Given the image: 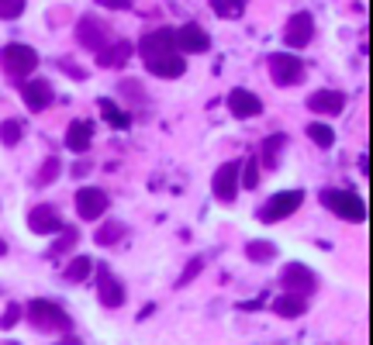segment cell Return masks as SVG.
<instances>
[{"label": "cell", "instance_id": "6da1fadb", "mask_svg": "<svg viewBox=\"0 0 373 345\" xmlns=\"http://www.w3.org/2000/svg\"><path fill=\"white\" fill-rule=\"evenodd\" d=\"M138 55L145 62V69L152 77L162 80H177L186 73V59L177 52V38H173V28H156L149 31L142 42H138Z\"/></svg>", "mask_w": 373, "mask_h": 345}, {"label": "cell", "instance_id": "7a4b0ae2", "mask_svg": "<svg viewBox=\"0 0 373 345\" xmlns=\"http://www.w3.org/2000/svg\"><path fill=\"white\" fill-rule=\"evenodd\" d=\"M28 311V321L38 328V332H45V335H69L73 332V321H69V315L59 307V304H52V300H31L25 307Z\"/></svg>", "mask_w": 373, "mask_h": 345}, {"label": "cell", "instance_id": "3957f363", "mask_svg": "<svg viewBox=\"0 0 373 345\" xmlns=\"http://www.w3.org/2000/svg\"><path fill=\"white\" fill-rule=\"evenodd\" d=\"M0 66H4V73L11 77V80H25L35 73V66H38V52L31 49V45H4L0 49Z\"/></svg>", "mask_w": 373, "mask_h": 345}, {"label": "cell", "instance_id": "277c9868", "mask_svg": "<svg viewBox=\"0 0 373 345\" xmlns=\"http://www.w3.org/2000/svg\"><path fill=\"white\" fill-rule=\"evenodd\" d=\"M321 204L346 221H367V204L352 190H321Z\"/></svg>", "mask_w": 373, "mask_h": 345}, {"label": "cell", "instance_id": "5b68a950", "mask_svg": "<svg viewBox=\"0 0 373 345\" xmlns=\"http://www.w3.org/2000/svg\"><path fill=\"white\" fill-rule=\"evenodd\" d=\"M301 204H304V190H280V193H273V197L267 200V208H260V211H256V217H260V221H267V225H273V221L291 217Z\"/></svg>", "mask_w": 373, "mask_h": 345}, {"label": "cell", "instance_id": "8992f818", "mask_svg": "<svg viewBox=\"0 0 373 345\" xmlns=\"http://www.w3.org/2000/svg\"><path fill=\"white\" fill-rule=\"evenodd\" d=\"M267 66H269V77H273L277 86H297V83L304 80V62L294 52H273Z\"/></svg>", "mask_w": 373, "mask_h": 345}, {"label": "cell", "instance_id": "52a82bcc", "mask_svg": "<svg viewBox=\"0 0 373 345\" xmlns=\"http://www.w3.org/2000/svg\"><path fill=\"white\" fill-rule=\"evenodd\" d=\"M280 283H284L287 290H294V293H304V297L318 290V276H315V273H311L304 263H287V266H284Z\"/></svg>", "mask_w": 373, "mask_h": 345}, {"label": "cell", "instance_id": "ba28073f", "mask_svg": "<svg viewBox=\"0 0 373 345\" xmlns=\"http://www.w3.org/2000/svg\"><path fill=\"white\" fill-rule=\"evenodd\" d=\"M173 38H177V52L184 55H201L211 49V35L201 25H184L180 31H173Z\"/></svg>", "mask_w": 373, "mask_h": 345}, {"label": "cell", "instance_id": "9c48e42d", "mask_svg": "<svg viewBox=\"0 0 373 345\" xmlns=\"http://www.w3.org/2000/svg\"><path fill=\"white\" fill-rule=\"evenodd\" d=\"M107 211V193L101 186H83L77 190V214H80L83 221H97V217H104Z\"/></svg>", "mask_w": 373, "mask_h": 345}, {"label": "cell", "instance_id": "30bf717a", "mask_svg": "<svg viewBox=\"0 0 373 345\" xmlns=\"http://www.w3.org/2000/svg\"><path fill=\"white\" fill-rule=\"evenodd\" d=\"M311 38H315V18L308 11H297L291 21H287V28H284V42L291 49H304Z\"/></svg>", "mask_w": 373, "mask_h": 345}, {"label": "cell", "instance_id": "8fae6325", "mask_svg": "<svg viewBox=\"0 0 373 345\" xmlns=\"http://www.w3.org/2000/svg\"><path fill=\"white\" fill-rule=\"evenodd\" d=\"M211 186H214V197H218V200L232 204L235 193H239V162H221L218 173H214Z\"/></svg>", "mask_w": 373, "mask_h": 345}, {"label": "cell", "instance_id": "7c38bea8", "mask_svg": "<svg viewBox=\"0 0 373 345\" xmlns=\"http://www.w3.org/2000/svg\"><path fill=\"white\" fill-rule=\"evenodd\" d=\"M77 38H80L83 49H90V52H97V49H104L107 42V25H101V18H83L80 25H77Z\"/></svg>", "mask_w": 373, "mask_h": 345}, {"label": "cell", "instance_id": "4fadbf2b", "mask_svg": "<svg viewBox=\"0 0 373 345\" xmlns=\"http://www.w3.org/2000/svg\"><path fill=\"white\" fill-rule=\"evenodd\" d=\"M132 52H135L132 42H107L104 49H97V66L101 69H121V66H128Z\"/></svg>", "mask_w": 373, "mask_h": 345}, {"label": "cell", "instance_id": "5bb4252c", "mask_svg": "<svg viewBox=\"0 0 373 345\" xmlns=\"http://www.w3.org/2000/svg\"><path fill=\"white\" fill-rule=\"evenodd\" d=\"M225 104H228V111H232L239 121H242V118H256V114H263V101H260L252 90H239V86L228 94V101H225Z\"/></svg>", "mask_w": 373, "mask_h": 345}, {"label": "cell", "instance_id": "9a60e30c", "mask_svg": "<svg viewBox=\"0 0 373 345\" xmlns=\"http://www.w3.org/2000/svg\"><path fill=\"white\" fill-rule=\"evenodd\" d=\"M28 228H31L35 235H55V232L62 228V217H59V211H55V208H49V204H38L35 211L28 214Z\"/></svg>", "mask_w": 373, "mask_h": 345}, {"label": "cell", "instance_id": "2e32d148", "mask_svg": "<svg viewBox=\"0 0 373 345\" xmlns=\"http://www.w3.org/2000/svg\"><path fill=\"white\" fill-rule=\"evenodd\" d=\"M97 297H101L104 307H121V304H125V287H121V280L111 276L104 266H101V276H97Z\"/></svg>", "mask_w": 373, "mask_h": 345}, {"label": "cell", "instance_id": "e0dca14e", "mask_svg": "<svg viewBox=\"0 0 373 345\" xmlns=\"http://www.w3.org/2000/svg\"><path fill=\"white\" fill-rule=\"evenodd\" d=\"M21 97H25L28 111H45V107L52 104V83L49 80H28L25 90H21Z\"/></svg>", "mask_w": 373, "mask_h": 345}, {"label": "cell", "instance_id": "ac0fdd59", "mask_svg": "<svg viewBox=\"0 0 373 345\" xmlns=\"http://www.w3.org/2000/svg\"><path fill=\"white\" fill-rule=\"evenodd\" d=\"M90 142H94V121L80 118V121H73V125L66 128V149H73L77 156H83V152L90 149Z\"/></svg>", "mask_w": 373, "mask_h": 345}, {"label": "cell", "instance_id": "d6986e66", "mask_svg": "<svg viewBox=\"0 0 373 345\" xmlns=\"http://www.w3.org/2000/svg\"><path fill=\"white\" fill-rule=\"evenodd\" d=\"M308 107H311L315 114H343L346 94H339V90H318V94L308 97Z\"/></svg>", "mask_w": 373, "mask_h": 345}, {"label": "cell", "instance_id": "ffe728a7", "mask_svg": "<svg viewBox=\"0 0 373 345\" xmlns=\"http://www.w3.org/2000/svg\"><path fill=\"white\" fill-rule=\"evenodd\" d=\"M273 311H277L280 318H301V315L308 311V300H304V293L287 290L284 297H277V300H273Z\"/></svg>", "mask_w": 373, "mask_h": 345}, {"label": "cell", "instance_id": "44dd1931", "mask_svg": "<svg viewBox=\"0 0 373 345\" xmlns=\"http://www.w3.org/2000/svg\"><path fill=\"white\" fill-rule=\"evenodd\" d=\"M101 114H104L107 118V125H111V128H118V132H128V128H132V114H128V111H121V107L114 104V101H101Z\"/></svg>", "mask_w": 373, "mask_h": 345}, {"label": "cell", "instance_id": "7402d4cb", "mask_svg": "<svg viewBox=\"0 0 373 345\" xmlns=\"http://www.w3.org/2000/svg\"><path fill=\"white\" fill-rule=\"evenodd\" d=\"M308 138H311L318 149H332V145H335V132H332L325 121H311V125H308Z\"/></svg>", "mask_w": 373, "mask_h": 345}, {"label": "cell", "instance_id": "603a6c76", "mask_svg": "<svg viewBox=\"0 0 373 345\" xmlns=\"http://www.w3.org/2000/svg\"><path fill=\"white\" fill-rule=\"evenodd\" d=\"M284 145H287V135H269L267 142H263V159H267V169H273V166L280 162Z\"/></svg>", "mask_w": 373, "mask_h": 345}, {"label": "cell", "instance_id": "cb8c5ba5", "mask_svg": "<svg viewBox=\"0 0 373 345\" xmlns=\"http://www.w3.org/2000/svg\"><path fill=\"white\" fill-rule=\"evenodd\" d=\"M273 256H277L273 242H249L245 245V259H252V263H269Z\"/></svg>", "mask_w": 373, "mask_h": 345}, {"label": "cell", "instance_id": "d4e9b609", "mask_svg": "<svg viewBox=\"0 0 373 345\" xmlns=\"http://www.w3.org/2000/svg\"><path fill=\"white\" fill-rule=\"evenodd\" d=\"M90 266H94V263H90V256H77L73 263L62 269V276H66L69 283H80V280H87V276H90Z\"/></svg>", "mask_w": 373, "mask_h": 345}, {"label": "cell", "instance_id": "484cf974", "mask_svg": "<svg viewBox=\"0 0 373 345\" xmlns=\"http://www.w3.org/2000/svg\"><path fill=\"white\" fill-rule=\"evenodd\" d=\"M21 138H25V125H21L18 118H7V121L0 125V142H4V145H18Z\"/></svg>", "mask_w": 373, "mask_h": 345}, {"label": "cell", "instance_id": "4316f807", "mask_svg": "<svg viewBox=\"0 0 373 345\" xmlns=\"http://www.w3.org/2000/svg\"><path fill=\"white\" fill-rule=\"evenodd\" d=\"M121 235H125V225L121 221H104L94 239H97V245H114V242H121Z\"/></svg>", "mask_w": 373, "mask_h": 345}, {"label": "cell", "instance_id": "83f0119b", "mask_svg": "<svg viewBox=\"0 0 373 345\" xmlns=\"http://www.w3.org/2000/svg\"><path fill=\"white\" fill-rule=\"evenodd\" d=\"M55 235H59V239L52 242V256H62V252H69V249L80 242V232H77V228H59Z\"/></svg>", "mask_w": 373, "mask_h": 345}, {"label": "cell", "instance_id": "f1b7e54d", "mask_svg": "<svg viewBox=\"0 0 373 345\" xmlns=\"http://www.w3.org/2000/svg\"><path fill=\"white\" fill-rule=\"evenodd\" d=\"M59 169H62V162L55 159V156H49V159L42 162V169H38V180H35V183H38V186L55 183V180H59Z\"/></svg>", "mask_w": 373, "mask_h": 345}, {"label": "cell", "instance_id": "f546056e", "mask_svg": "<svg viewBox=\"0 0 373 345\" xmlns=\"http://www.w3.org/2000/svg\"><path fill=\"white\" fill-rule=\"evenodd\" d=\"M242 186L245 190H256L260 186V162L256 159H245V166H242Z\"/></svg>", "mask_w": 373, "mask_h": 345}, {"label": "cell", "instance_id": "4dcf8cb0", "mask_svg": "<svg viewBox=\"0 0 373 345\" xmlns=\"http://www.w3.org/2000/svg\"><path fill=\"white\" fill-rule=\"evenodd\" d=\"M21 318H25V307H21V304H7V311H4V318H0V328L11 332Z\"/></svg>", "mask_w": 373, "mask_h": 345}, {"label": "cell", "instance_id": "1f68e13d", "mask_svg": "<svg viewBox=\"0 0 373 345\" xmlns=\"http://www.w3.org/2000/svg\"><path fill=\"white\" fill-rule=\"evenodd\" d=\"M21 11H25V0H0V18H4V21L21 18Z\"/></svg>", "mask_w": 373, "mask_h": 345}, {"label": "cell", "instance_id": "d6a6232c", "mask_svg": "<svg viewBox=\"0 0 373 345\" xmlns=\"http://www.w3.org/2000/svg\"><path fill=\"white\" fill-rule=\"evenodd\" d=\"M201 269H204V259H201V256H194V259H190V266H186L184 273H180V280H177V287L184 290V287H186V283H190V280H194V276H197V273H201Z\"/></svg>", "mask_w": 373, "mask_h": 345}, {"label": "cell", "instance_id": "836d02e7", "mask_svg": "<svg viewBox=\"0 0 373 345\" xmlns=\"http://www.w3.org/2000/svg\"><path fill=\"white\" fill-rule=\"evenodd\" d=\"M211 4H214V11H218L221 18H235L245 0H211Z\"/></svg>", "mask_w": 373, "mask_h": 345}, {"label": "cell", "instance_id": "e575fe53", "mask_svg": "<svg viewBox=\"0 0 373 345\" xmlns=\"http://www.w3.org/2000/svg\"><path fill=\"white\" fill-rule=\"evenodd\" d=\"M62 69H66L69 77H77V80H87V73H83V69H77V62H73V59H62Z\"/></svg>", "mask_w": 373, "mask_h": 345}, {"label": "cell", "instance_id": "d590c367", "mask_svg": "<svg viewBox=\"0 0 373 345\" xmlns=\"http://www.w3.org/2000/svg\"><path fill=\"white\" fill-rule=\"evenodd\" d=\"M101 7H111V11H125V7H132V0H97Z\"/></svg>", "mask_w": 373, "mask_h": 345}, {"label": "cell", "instance_id": "8d00e7d4", "mask_svg": "<svg viewBox=\"0 0 373 345\" xmlns=\"http://www.w3.org/2000/svg\"><path fill=\"white\" fill-rule=\"evenodd\" d=\"M360 173H363V176L370 173V159H367V156H360Z\"/></svg>", "mask_w": 373, "mask_h": 345}, {"label": "cell", "instance_id": "74e56055", "mask_svg": "<svg viewBox=\"0 0 373 345\" xmlns=\"http://www.w3.org/2000/svg\"><path fill=\"white\" fill-rule=\"evenodd\" d=\"M4 252H7V245H4V242H0V256H4Z\"/></svg>", "mask_w": 373, "mask_h": 345}]
</instances>
